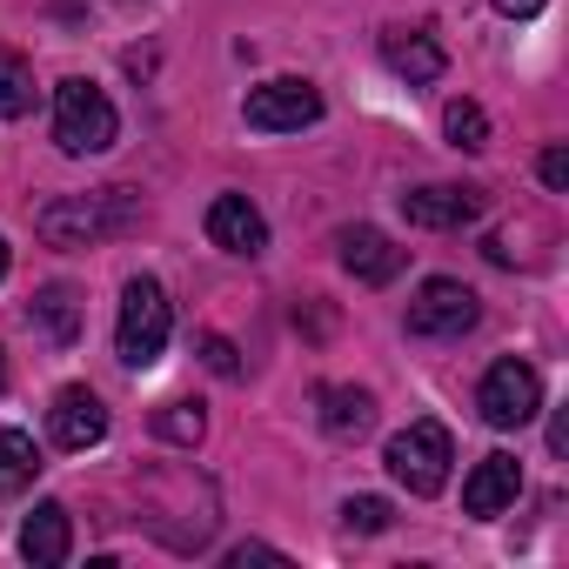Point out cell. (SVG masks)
I'll use <instances>...</instances> for the list:
<instances>
[{
  "mask_svg": "<svg viewBox=\"0 0 569 569\" xmlns=\"http://www.w3.org/2000/svg\"><path fill=\"white\" fill-rule=\"evenodd\" d=\"M382 61H389V68H396L402 81H416V88H422V81H436V74L449 68V54H442V48H436L429 34H409V28L382 34Z\"/></svg>",
  "mask_w": 569,
  "mask_h": 569,
  "instance_id": "16",
  "label": "cell"
},
{
  "mask_svg": "<svg viewBox=\"0 0 569 569\" xmlns=\"http://www.w3.org/2000/svg\"><path fill=\"white\" fill-rule=\"evenodd\" d=\"M442 134L476 154V148H489V114H482L476 101H449V108H442Z\"/></svg>",
  "mask_w": 569,
  "mask_h": 569,
  "instance_id": "20",
  "label": "cell"
},
{
  "mask_svg": "<svg viewBox=\"0 0 569 569\" xmlns=\"http://www.w3.org/2000/svg\"><path fill=\"white\" fill-rule=\"evenodd\" d=\"M68 549H74V522H68V509H61V502H34V516L21 522V556H28L34 569H61Z\"/></svg>",
  "mask_w": 569,
  "mask_h": 569,
  "instance_id": "14",
  "label": "cell"
},
{
  "mask_svg": "<svg viewBox=\"0 0 569 569\" xmlns=\"http://www.w3.org/2000/svg\"><path fill=\"white\" fill-rule=\"evenodd\" d=\"M476 409H482L489 429H522V422H536V409H542V376H536L522 356H502V362H489V376H482V389H476Z\"/></svg>",
  "mask_w": 569,
  "mask_h": 569,
  "instance_id": "6",
  "label": "cell"
},
{
  "mask_svg": "<svg viewBox=\"0 0 569 569\" xmlns=\"http://www.w3.org/2000/svg\"><path fill=\"white\" fill-rule=\"evenodd\" d=\"M382 462H389V476L409 489V496H436L442 482H449V462H456V442H449V429L442 422H409L402 436H389V449H382Z\"/></svg>",
  "mask_w": 569,
  "mask_h": 569,
  "instance_id": "4",
  "label": "cell"
},
{
  "mask_svg": "<svg viewBox=\"0 0 569 569\" xmlns=\"http://www.w3.org/2000/svg\"><path fill=\"white\" fill-rule=\"evenodd\" d=\"M28 322H34V336H48L54 349H68L81 336V296L68 289V281H48V289L34 296V309H28Z\"/></svg>",
  "mask_w": 569,
  "mask_h": 569,
  "instance_id": "15",
  "label": "cell"
},
{
  "mask_svg": "<svg viewBox=\"0 0 569 569\" xmlns=\"http://www.w3.org/2000/svg\"><path fill=\"white\" fill-rule=\"evenodd\" d=\"M402 214H409V228H462V221L482 214V188L429 181V188H409V194H402Z\"/></svg>",
  "mask_w": 569,
  "mask_h": 569,
  "instance_id": "10",
  "label": "cell"
},
{
  "mask_svg": "<svg viewBox=\"0 0 569 569\" xmlns=\"http://www.w3.org/2000/svg\"><path fill=\"white\" fill-rule=\"evenodd\" d=\"M201 362H208L214 376H241V356H234L228 336H201Z\"/></svg>",
  "mask_w": 569,
  "mask_h": 569,
  "instance_id": "22",
  "label": "cell"
},
{
  "mask_svg": "<svg viewBox=\"0 0 569 569\" xmlns=\"http://www.w3.org/2000/svg\"><path fill=\"white\" fill-rule=\"evenodd\" d=\"M476 316H482L476 289H462L456 274H429L422 289H416V302H409V336H422V342H456V336L476 329Z\"/></svg>",
  "mask_w": 569,
  "mask_h": 569,
  "instance_id": "5",
  "label": "cell"
},
{
  "mask_svg": "<svg viewBox=\"0 0 569 569\" xmlns=\"http://www.w3.org/2000/svg\"><path fill=\"white\" fill-rule=\"evenodd\" d=\"M28 108H34V68H28V54L0 48V121H21Z\"/></svg>",
  "mask_w": 569,
  "mask_h": 569,
  "instance_id": "18",
  "label": "cell"
},
{
  "mask_svg": "<svg viewBox=\"0 0 569 569\" xmlns=\"http://www.w3.org/2000/svg\"><path fill=\"white\" fill-rule=\"evenodd\" d=\"M389 516H396V509H389L382 496H349V502H342V522H349L356 536H382Z\"/></svg>",
  "mask_w": 569,
  "mask_h": 569,
  "instance_id": "21",
  "label": "cell"
},
{
  "mask_svg": "<svg viewBox=\"0 0 569 569\" xmlns=\"http://www.w3.org/2000/svg\"><path fill=\"white\" fill-rule=\"evenodd\" d=\"M316 416L336 442H362L376 429V396L369 389H349V382H322L316 389Z\"/></svg>",
  "mask_w": 569,
  "mask_h": 569,
  "instance_id": "13",
  "label": "cell"
},
{
  "mask_svg": "<svg viewBox=\"0 0 569 569\" xmlns=\"http://www.w3.org/2000/svg\"><path fill=\"white\" fill-rule=\"evenodd\" d=\"M241 121L261 128V134H302L309 121H322V88L316 81H296V74L261 81V88H248Z\"/></svg>",
  "mask_w": 569,
  "mask_h": 569,
  "instance_id": "7",
  "label": "cell"
},
{
  "mask_svg": "<svg viewBox=\"0 0 569 569\" xmlns=\"http://www.w3.org/2000/svg\"><path fill=\"white\" fill-rule=\"evenodd\" d=\"M114 134H121V114L94 81H61L54 88V141H61V154H108Z\"/></svg>",
  "mask_w": 569,
  "mask_h": 569,
  "instance_id": "3",
  "label": "cell"
},
{
  "mask_svg": "<svg viewBox=\"0 0 569 569\" xmlns=\"http://www.w3.org/2000/svg\"><path fill=\"white\" fill-rule=\"evenodd\" d=\"M549 0H496V14H509V21H529V14H542Z\"/></svg>",
  "mask_w": 569,
  "mask_h": 569,
  "instance_id": "25",
  "label": "cell"
},
{
  "mask_svg": "<svg viewBox=\"0 0 569 569\" xmlns=\"http://www.w3.org/2000/svg\"><path fill=\"white\" fill-rule=\"evenodd\" d=\"M536 174H542L549 188H569V148H556V141H549V148H542V161H536Z\"/></svg>",
  "mask_w": 569,
  "mask_h": 569,
  "instance_id": "23",
  "label": "cell"
},
{
  "mask_svg": "<svg viewBox=\"0 0 569 569\" xmlns=\"http://www.w3.org/2000/svg\"><path fill=\"white\" fill-rule=\"evenodd\" d=\"M48 436H54V449H68V456L94 449V442L108 436V409H101V396H94L88 382H68V389L54 396V409H48Z\"/></svg>",
  "mask_w": 569,
  "mask_h": 569,
  "instance_id": "8",
  "label": "cell"
},
{
  "mask_svg": "<svg viewBox=\"0 0 569 569\" xmlns=\"http://www.w3.org/2000/svg\"><path fill=\"white\" fill-rule=\"evenodd\" d=\"M201 429H208L201 402H161V409H154V436H161V442H174V449H194V442H201Z\"/></svg>",
  "mask_w": 569,
  "mask_h": 569,
  "instance_id": "19",
  "label": "cell"
},
{
  "mask_svg": "<svg viewBox=\"0 0 569 569\" xmlns=\"http://www.w3.org/2000/svg\"><path fill=\"white\" fill-rule=\"evenodd\" d=\"M228 562H234V569H248V562H281V549H268V542H241V549H228Z\"/></svg>",
  "mask_w": 569,
  "mask_h": 569,
  "instance_id": "24",
  "label": "cell"
},
{
  "mask_svg": "<svg viewBox=\"0 0 569 569\" xmlns=\"http://www.w3.org/2000/svg\"><path fill=\"white\" fill-rule=\"evenodd\" d=\"M516 496H522V462L502 456V449L482 456V462L469 469V482H462V509H469V516H502Z\"/></svg>",
  "mask_w": 569,
  "mask_h": 569,
  "instance_id": "12",
  "label": "cell"
},
{
  "mask_svg": "<svg viewBox=\"0 0 569 569\" xmlns=\"http://www.w3.org/2000/svg\"><path fill=\"white\" fill-rule=\"evenodd\" d=\"M208 241L221 254H261L268 248V221L248 194H214L208 201Z\"/></svg>",
  "mask_w": 569,
  "mask_h": 569,
  "instance_id": "9",
  "label": "cell"
},
{
  "mask_svg": "<svg viewBox=\"0 0 569 569\" xmlns=\"http://www.w3.org/2000/svg\"><path fill=\"white\" fill-rule=\"evenodd\" d=\"M342 268H349L356 281H369V289H389V281L402 274V248H396L382 228L356 221V228H342Z\"/></svg>",
  "mask_w": 569,
  "mask_h": 569,
  "instance_id": "11",
  "label": "cell"
},
{
  "mask_svg": "<svg viewBox=\"0 0 569 569\" xmlns=\"http://www.w3.org/2000/svg\"><path fill=\"white\" fill-rule=\"evenodd\" d=\"M168 329H174V309H168V289L154 274H134L128 289H121V322H114V349L128 369H148L161 362L168 349Z\"/></svg>",
  "mask_w": 569,
  "mask_h": 569,
  "instance_id": "2",
  "label": "cell"
},
{
  "mask_svg": "<svg viewBox=\"0 0 569 569\" xmlns=\"http://www.w3.org/2000/svg\"><path fill=\"white\" fill-rule=\"evenodd\" d=\"M0 389H8V356H0Z\"/></svg>",
  "mask_w": 569,
  "mask_h": 569,
  "instance_id": "27",
  "label": "cell"
},
{
  "mask_svg": "<svg viewBox=\"0 0 569 569\" xmlns=\"http://www.w3.org/2000/svg\"><path fill=\"white\" fill-rule=\"evenodd\" d=\"M8 268H14V254H8V241H0V281H8Z\"/></svg>",
  "mask_w": 569,
  "mask_h": 569,
  "instance_id": "26",
  "label": "cell"
},
{
  "mask_svg": "<svg viewBox=\"0 0 569 569\" xmlns=\"http://www.w3.org/2000/svg\"><path fill=\"white\" fill-rule=\"evenodd\" d=\"M141 221V194L134 188H101V194H54L34 214V234L48 248H94L108 234H128Z\"/></svg>",
  "mask_w": 569,
  "mask_h": 569,
  "instance_id": "1",
  "label": "cell"
},
{
  "mask_svg": "<svg viewBox=\"0 0 569 569\" xmlns=\"http://www.w3.org/2000/svg\"><path fill=\"white\" fill-rule=\"evenodd\" d=\"M41 476V449L28 429H0V496H21Z\"/></svg>",
  "mask_w": 569,
  "mask_h": 569,
  "instance_id": "17",
  "label": "cell"
}]
</instances>
